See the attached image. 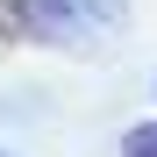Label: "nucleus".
Returning a JSON list of instances; mask_svg holds the SVG:
<instances>
[{
  "instance_id": "1",
  "label": "nucleus",
  "mask_w": 157,
  "mask_h": 157,
  "mask_svg": "<svg viewBox=\"0 0 157 157\" xmlns=\"http://www.w3.org/2000/svg\"><path fill=\"white\" fill-rule=\"evenodd\" d=\"M0 14H7L14 36H36V43H86V36H107L128 7H121V0H7Z\"/></svg>"
},
{
  "instance_id": "2",
  "label": "nucleus",
  "mask_w": 157,
  "mask_h": 157,
  "mask_svg": "<svg viewBox=\"0 0 157 157\" xmlns=\"http://www.w3.org/2000/svg\"><path fill=\"white\" fill-rule=\"evenodd\" d=\"M121 157H157V121H136L121 136Z\"/></svg>"
}]
</instances>
